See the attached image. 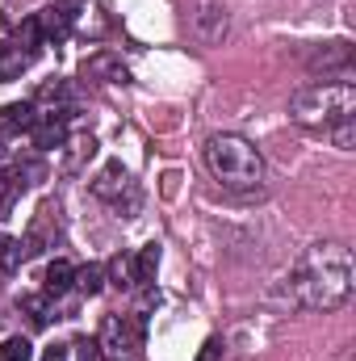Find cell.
<instances>
[{
    "mask_svg": "<svg viewBox=\"0 0 356 361\" xmlns=\"http://www.w3.org/2000/svg\"><path fill=\"white\" fill-rule=\"evenodd\" d=\"M352 277V252L340 240H319L302 252V261L293 269V294L310 311H336L348 302Z\"/></svg>",
    "mask_w": 356,
    "mask_h": 361,
    "instance_id": "cell-1",
    "label": "cell"
},
{
    "mask_svg": "<svg viewBox=\"0 0 356 361\" xmlns=\"http://www.w3.org/2000/svg\"><path fill=\"white\" fill-rule=\"evenodd\" d=\"M205 164L222 189H260L265 180V156L243 139V135H214L205 143Z\"/></svg>",
    "mask_w": 356,
    "mask_h": 361,
    "instance_id": "cell-2",
    "label": "cell"
},
{
    "mask_svg": "<svg viewBox=\"0 0 356 361\" xmlns=\"http://www.w3.org/2000/svg\"><path fill=\"white\" fill-rule=\"evenodd\" d=\"M289 114L306 130H327L340 118L356 114V85L352 80H314V85H302V89L293 92V101H289Z\"/></svg>",
    "mask_w": 356,
    "mask_h": 361,
    "instance_id": "cell-3",
    "label": "cell"
},
{
    "mask_svg": "<svg viewBox=\"0 0 356 361\" xmlns=\"http://www.w3.org/2000/svg\"><path fill=\"white\" fill-rule=\"evenodd\" d=\"M143 319H130V315H109L101 324V336H96V357L101 361H139L143 349Z\"/></svg>",
    "mask_w": 356,
    "mask_h": 361,
    "instance_id": "cell-4",
    "label": "cell"
},
{
    "mask_svg": "<svg viewBox=\"0 0 356 361\" xmlns=\"http://www.w3.org/2000/svg\"><path fill=\"white\" fill-rule=\"evenodd\" d=\"M193 34H197L205 47L222 42V38H227V8H222L218 0H197V13H193Z\"/></svg>",
    "mask_w": 356,
    "mask_h": 361,
    "instance_id": "cell-5",
    "label": "cell"
},
{
    "mask_svg": "<svg viewBox=\"0 0 356 361\" xmlns=\"http://www.w3.org/2000/svg\"><path fill=\"white\" fill-rule=\"evenodd\" d=\"M92 193H96L101 202H122V193H134L126 164H122V160H109V164L96 173V180H92Z\"/></svg>",
    "mask_w": 356,
    "mask_h": 361,
    "instance_id": "cell-6",
    "label": "cell"
},
{
    "mask_svg": "<svg viewBox=\"0 0 356 361\" xmlns=\"http://www.w3.org/2000/svg\"><path fill=\"white\" fill-rule=\"evenodd\" d=\"M84 80H96V85H126V68H122L117 55L96 51L92 59H84Z\"/></svg>",
    "mask_w": 356,
    "mask_h": 361,
    "instance_id": "cell-7",
    "label": "cell"
},
{
    "mask_svg": "<svg viewBox=\"0 0 356 361\" xmlns=\"http://www.w3.org/2000/svg\"><path fill=\"white\" fill-rule=\"evenodd\" d=\"M30 135H34V147H42V152H59V147H68V126H63V118H55V114L38 118V122L30 126Z\"/></svg>",
    "mask_w": 356,
    "mask_h": 361,
    "instance_id": "cell-8",
    "label": "cell"
},
{
    "mask_svg": "<svg viewBox=\"0 0 356 361\" xmlns=\"http://www.w3.org/2000/svg\"><path fill=\"white\" fill-rule=\"evenodd\" d=\"M34 122H38L34 101H13V105L0 109V135H25Z\"/></svg>",
    "mask_w": 356,
    "mask_h": 361,
    "instance_id": "cell-9",
    "label": "cell"
},
{
    "mask_svg": "<svg viewBox=\"0 0 356 361\" xmlns=\"http://www.w3.org/2000/svg\"><path fill=\"white\" fill-rule=\"evenodd\" d=\"M348 63H352V47H348V42H323V47L310 55V68H314V72H319V68L331 72V68H348Z\"/></svg>",
    "mask_w": 356,
    "mask_h": 361,
    "instance_id": "cell-10",
    "label": "cell"
},
{
    "mask_svg": "<svg viewBox=\"0 0 356 361\" xmlns=\"http://www.w3.org/2000/svg\"><path fill=\"white\" fill-rule=\"evenodd\" d=\"M34 63V55L17 42H0V80H17L25 68Z\"/></svg>",
    "mask_w": 356,
    "mask_h": 361,
    "instance_id": "cell-11",
    "label": "cell"
},
{
    "mask_svg": "<svg viewBox=\"0 0 356 361\" xmlns=\"http://www.w3.org/2000/svg\"><path fill=\"white\" fill-rule=\"evenodd\" d=\"M76 286V269L68 265V261H51V269L42 277V294L46 298H59V294H68Z\"/></svg>",
    "mask_w": 356,
    "mask_h": 361,
    "instance_id": "cell-12",
    "label": "cell"
},
{
    "mask_svg": "<svg viewBox=\"0 0 356 361\" xmlns=\"http://www.w3.org/2000/svg\"><path fill=\"white\" fill-rule=\"evenodd\" d=\"M130 265H134V286H151V281H155V269H160V248L147 244Z\"/></svg>",
    "mask_w": 356,
    "mask_h": 361,
    "instance_id": "cell-13",
    "label": "cell"
},
{
    "mask_svg": "<svg viewBox=\"0 0 356 361\" xmlns=\"http://www.w3.org/2000/svg\"><path fill=\"white\" fill-rule=\"evenodd\" d=\"M21 185L25 180L17 177V173H8V169H0V219L17 206V197H21Z\"/></svg>",
    "mask_w": 356,
    "mask_h": 361,
    "instance_id": "cell-14",
    "label": "cell"
},
{
    "mask_svg": "<svg viewBox=\"0 0 356 361\" xmlns=\"http://www.w3.org/2000/svg\"><path fill=\"white\" fill-rule=\"evenodd\" d=\"M327 135H331V143H336L340 152H352V147H356V114L340 118L336 126H327Z\"/></svg>",
    "mask_w": 356,
    "mask_h": 361,
    "instance_id": "cell-15",
    "label": "cell"
},
{
    "mask_svg": "<svg viewBox=\"0 0 356 361\" xmlns=\"http://www.w3.org/2000/svg\"><path fill=\"white\" fill-rule=\"evenodd\" d=\"M21 261H25V248H21V240H13L8 231H0V269L13 273Z\"/></svg>",
    "mask_w": 356,
    "mask_h": 361,
    "instance_id": "cell-16",
    "label": "cell"
},
{
    "mask_svg": "<svg viewBox=\"0 0 356 361\" xmlns=\"http://www.w3.org/2000/svg\"><path fill=\"white\" fill-rule=\"evenodd\" d=\"M21 311L38 324V328H46L51 324V307H46V294H25L21 298Z\"/></svg>",
    "mask_w": 356,
    "mask_h": 361,
    "instance_id": "cell-17",
    "label": "cell"
},
{
    "mask_svg": "<svg viewBox=\"0 0 356 361\" xmlns=\"http://www.w3.org/2000/svg\"><path fill=\"white\" fill-rule=\"evenodd\" d=\"M76 286H80V290H84V294H101V290H105V269H101V265H84V269H76Z\"/></svg>",
    "mask_w": 356,
    "mask_h": 361,
    "instance_id": "cell-18",
    "label": "cell"
},
{
    "mask_svg": "<svg viewBox=\"0 0 356 361\" xmlns=\"http://www.w3.org/2000/svg\"><path fill=\"white\" fill-rule=\"evenodd\" d=\"M30 357H34V345L25 336H8L0 345V361H30Z\"/></svg>",
    "mask_w": 356,
    "mask_h": 361,
    "instance_id": "cell-19",
    "label": "cell"
},
{
    "mask_svg": "<svg viewBox=\"0 0 356 361\" xmlns=\"http://www.w3.org/2000/svg\"><path fill=\"white\" fill-rule=\"evenodd\" d=\"M109 277H113V286H134V265H130V257H113V261H109Z\"/></svg>",
    "mask_w": 356,
    "mask_h": 361,
    "instance_id": "cell-20",
    "label": "cell"
},
{
    "mask_svg": "<svg viewBox=\"0 0 356 361\" xmlns=\"http://www.w3.org/2000/svg\"><path fill=\"white\" fill-rule=\"evenodd\" d=\"M63 97H68V85H59V80L38 89V101H63Z\"/></svg>",
    "mask_w": 356,
    "mask_h": 361,
    "instance_id": "cell-21",
    "label": "cell"
},
{
    "mask_svg": "<svg viewBox=\"0 0 356 361\" xmlns=\"http://www.w3.org/2000/svg\"><path fill=\"white\" fill-rule=\"evenodd\" d=\"M197 361H222V341H205L201 353H197Z\"/></svg>",
    "mask_w": 356,
    "mask_h": 361,
    "instance_id": "cell-22",
    "label": "cell"
},
{
    "mask_svg": "<svg viewBox=\"0 0 356 361\" xmlns=\"http://www.w3.org/2000/svg\"><path fill=\"white\" fill-rule=\"evenodd\" d=\"M42 361H68V345H51V349L42 353Z\"/></svg>",
    "mask_w": 356,
    "mask_h": 361,
    "instance_id": "cell-23",
    "label": "cell"
}]
</instances>
